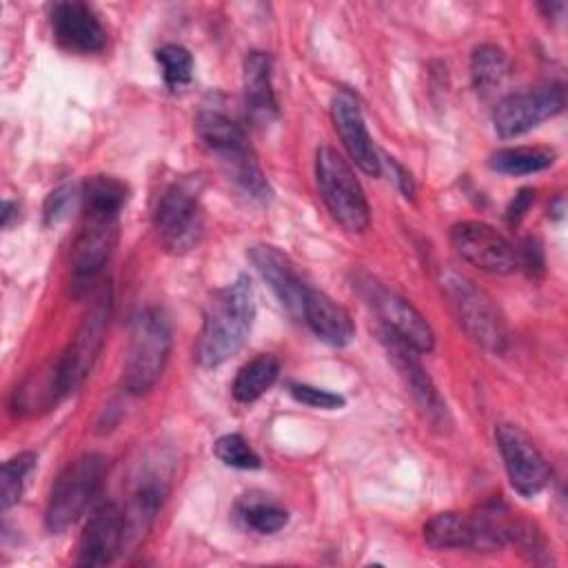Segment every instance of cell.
Returning a JSON list of instances; mask_svg holds the SVG:
<instances>
[{
    "label": "cell",
    "instance_id": "cell-10",
    "mask_svg": "<svg viewBox=\"0 0 568 568\" xmlns=\"http://www.w3.org/2000/svg\"><path fill=\"white\" fill-rule=\"evenodd\" d=\"M566 104V91L557 82L524 89L501 98L493 111L495 131L501 138H517L544 120L557 115Z\"/></svg>",
    "mask_w": 568,
    "mask_h": 568
},
{
    "label": "cell",
    "instance_id": "cell-8",
    "mask_svg": "<svg viewBox=\"0 0 568 568\" xmlns=\"http://www.w3.org/2000/svg\"><path fill=\"white\" fill-rule=\"evenodd\" d=\"M153 226L160 244L171 253L191 251L202 235V206L191 182L171 184L158 200Z\"/></svg>",
    "mask_w": 568,
    "mask_h": 568
},
{
    "label": "cell",
    "instance_id": "cell-28",
    "mask_svg": "<svg viewBox=\"0 0 568 568\" xmlns=\"http://www.w3.org/2000/svg\"><path fill=\"white\" fill-rule=\"evenodd\" d=\"M33 466H36V453H31V450L18 453L2 464V470H0V506H2V510H9L13 504L20 501L22 488H24V477L33 470Z\"/></svg>",
    "mask_w": 568,
    "mask_h": 568
},
{
    "label": "cell",
    "instance_id": "cell-29",
    "mask_svg": "<svg viewBox=\"0 0 568 568\" xmlns=\"http://www.w3.org/2000/svg\"><path fill=\"white\" fill-rule=\"evenodd\" d=\"M162 78L169 89H184L193 78V55L182 44H164L155 51Z\"/></svg>",
    "mask_w": 568,
    "mask_h": 568
},
{
    "label": "cell",
    "instance_id": "cell-25",
    "mask_svg": "<svg viewBox=\"0 0 568 568\" xmlns=\"http://www.w3.org/2000/svg\"><path fill=\"white\" fill-rule=\"evenodd\" d=\"M557 153L548 146H508L490 155L488 166L504 175H530L548 169Z\"/></svg>",
    "mask_w": 568,
    "mask_h": 568
},
{
    "label": "cell",
    "instance_id": "cell-5",
    "mask_svg": "<svg viewBox=\"0 0 568 568\" xmlns=\"http://www.w3.org/2000/svg\"><path fill=\"white\" fill-rule=\"evenodd\" d=\"M442 288L468 337L490 353H504L508 346V331L493 297L473 280L455 271L442 273Z\"/></svg>",
    "mask_w": 568,
    "mask_h": 568
},
{
    "label": "cell",
    "instance_id": "cell-20",
    "mask_svg": "<svg viewBox=\"0 0 568 568\" xmlns=\"http://www.w3.org/2000/svg\"><path fill=\"white\" fill-rule=\"evenodd\" d=\"M244 102L255 124H271L277 118V100L273 91V62L264 51H251L244 58Z\"/></svg>",
    "mask_w": 568,
    "mask_h": 568
},
{
    "label": "cell",
    "instance_id": "cell-11",
    "mask_svg": "<svg viewBox=\"0 0 568 568\" xmlns=\"http://www.w3.org/2000/svg\"><path fill=\"white\" fill-rule=\"evenodd\" d=\"M495 442L510 486L524 497L541 493L550 479V466L532 439L515 424H499L495 428Z\"/></svg>",
    "mask_w": 568,
    "mask_h": 568
},
{
    "label": "cell",
    "instance_id": "cell-26",
    "mask_svg": "<svg viewBox=\"0 0 568 568\" xmlns=\"http://www.w3.org/2000/svg\"><path fill=\"white\" fill-rule=\"evenodd\" d=\"M80 197L87 211L120 215L122 206L129 200V189L122 180L113 175H91L82 182Z\"/></svg>",
    "mask_w": 568,
    "mask_h": 568
},
{
    "label": "cell",
    "instance_id": "cell-32",
    "mask_svg": "<svg viewBox=\"0 0 568 568\" xmlns=\"http://www.w3.org/2000/svg\"><path fill=\"white\" fill-rule=\"evenodd\" d=\"M73 200H75L73 186H69V184L58 186V189L47 197V202H44V222H47V224L60 222V220L67 215V211L73 206Z\"/></svg>",
    "mask_w": 568,
    "mask_h": 568
},
{
    "label": "cell",
    "instance_id": "cell-23",
    "mask_svg": "<svg viewBox=\"0 0 568 568\" xmlns=\"http://www.w3.org/2000/svg\"><path fill=\"white\" fill-rule=\"evenodd\" d=\"M62 386H60V373H58V362L33 373L20 388L13 393V408L18 413H36V410H47L51 408L60 397H62Z\"/></svg>",
    "mask_w": 568,
    "mask_h": 568
},
{
    "label": "cell",
    "instance_id": "cell-31",
    "mask_svg": "<svg viewBox=\"0 0 568 568\" xmlns=\"http://www.w3.org/2000/svg\"><path fill=\"white\" fill-rule=\"evenodd\" d=\"M288 390H291L293 399H297L300 404L311 406V408L335 410V408H342L346 404V399L339 393L324 390V388H317V386H311V384H291Z\"/></svg>",
    "mask_w": 568,
    "mask_h": 568
},
{
    "label": "cell",
    "instance_id": "cell-15",
    "mask_svg": "<svg viewBox=\"0 0 568 568\" xmlns=\"http://www.w3.org/2000/svg\"><path fill=\"white\" fill-rule=\"evenodd\" d=\"M124 550V510L115 501L100 504L80 537L78 566H106Z\"/></svg>",
    "mask_w": 568,
    "mask_h": 568
},
{
    "label": "cell",
    "instance_id": "cell-12",
    "mask_svg": "<svg viewBox=\"0 0 568 568\" xmlns=\"http://www.w3.org/2000/svg\"><path fill=\"white\" fill-rule=\"evenodd\" d=\"M450 244L457 255L479 271L506 275L517 268L515 246L490 224L466 220L450 229Z\"/></svg>",
    "mask_w": 568,
    "mask_h": 568
},
{
    "label": "cell",
    "instance_id": "cell-24",
    "mask_svg": "<svg viewBox=\"0 0 568 568\" xmlns=\"http://www.w3.org/2000/svg\"><path fill=\"white\" fill-rule=\"evenodd\" d=\"M424 539L435 550L448 548H473V528L468 515L462 513H437L424 526Z\"/></svg>",
    "mask_w": 568,
    "mask_h": 568
},
{
    "label": "cell",
    "instance_id": "cell-27",
    "mask_svg": "<svg viewBox=\"0 0 568 568\" xmlns=\"http://www.w3.org/2000/svg\"><path fill=\"white\" fill-rule=\"evenodd\" d=\"M508 69H510L508 55L499 47L481 44L473 51L470 78L477 91L490 93L493 89H497L506 80Z\"/></svg>",
    "mask_w": 568,
    "mask_h": 568
},
{
    "label": "cell",
    "instance_id": "cell-3",
    "mask_svg": "<svg viewBox=\"0 0 568 568\" xmlns=\"http://www.w3.org/2000/svg\"><path fill=\"white\" fill-rule=\"evenodd\" d=\"M169 353L171 326L166 315L155 306L140 311L131 324L129 346L122 366L124 390L131 395L149 393L164 373Z\"/></svg>",
    "mask_w": 568,
    "mask_h": 568
},
{
    "label": "cell",
    "instance_id": "cell-13",
    "mask_svg": "<svg viewBox=\"0 0 568 568\" xmlns=\"http://www.w3.org/2000/svg\"><path fill=\"white\" fill-rule=\"evenodd\" d=\"M120 215L87 211L71 246V271L75 282H91L109 262L120 233Z\"/></svg>",
    "mask_w": 568,
    "mask_h": 568
},
{
    "label": "cell",
    "instance_id": "cell-14",
    "mask_svg": "<svg viewBox=\"0 0 568 568\" xmlns=\"http://www.w3.org/2000/svg\"><path fill=\"white\" fill-rule=\"evenodd\" d=\"M382 342L386 346V353H388L390 362L395 364V368L404 377L406 386L410 388V395L415 397V402L424 410L426 419L433 426H439V428L448 426L450 419H448L446 402L442 399L433 379L426 375L422 362L417 359V351L413 346H408L406 342H402L399 337H395L393 333H388L386 328H382Z\"/></svg>",
    "mask_w": 568,
    "mask_h": 568
},
{
    "label": "cell",
    "instance_id": "cell-18",
    "mask_svg": "<svg viewBox=\"0 0 568 568\" xmlns=\"http://www.w3.org/2000/svg\"><path fill=\"white\" fill-rule=\"evenodd\" d=\"M248 260L253 262L262 280L271 286V291L282 302V306H286L288 313L302 317V300L308 284L300 277L293 262L280 248L268 244L251 246Z\"/></svg>",
    "mask_w": 568,
    "mask_h": 568
},
{
    "label": "cell",
    "instance_id": "cell-19",
    "mask_svg": "<svg viewBox=\"0 0 568 568\" xmlns=\"http://www.w3.org/2000/svg\"><path fill=\"white\" fill-rule=\"evenodd\" d=\"M302 317L308 328L331 346H346L355 337V326L348 311L313 286H306L304 291Z\"/></svg>",
    "mask_w": 568,
    "mask_h": 568
},
{
    "label": "cell",
    "instance_id": "cell-2",
    "mask_svg": "<svg viewBox=\"0 0 568 568\" xmlns=\"http://www.w3.org/2000/svg\"><path fill=\"white\" fill-rule=\"evenodd\" d=\"M195 126L200 140L217 158L226 175L253 200L266 202L271 197V184L242 126L215 109H202Z\"/></svg>",
    "mask_w": 568,
    "mask_h": 568
},
{
    "label": "cell",
    "instance_id": "cell-4",
    "mask_svg": "<svg viewBox=\"0 0 568 568\" xmlns=\"http://www.w3.org/2000/svg\"><path fill=\"white\" fill-rule=\"evenodd\" d=\"M315 182L331 217L348 233H362L371 224V209L351 164L333 149L315 153Z\"/></svg>",
    "mask_w": 568,
    "mask_h": 568
},
{
    "label": "cell",
    "instance_id": "cell-37",
    "mask_svg": "<svg viewBox=\"0 0 568 568\" xmlns=\"http://www.w3.org/2000/svg\"><path fill=\"white\" fill-rule=\"evenodd\" d=\"M16 209H18V206H16L11 200H4V202H2V226H9V220H11V215H13Z\"/></svg>",
    "mask_w": 568,
    "mask_h": 568
},
{
    "label": "cell",
    "instance_id": "cell-36",
    "mask_svg": "<svg viewBox=\"0 0 568 568\" xmlns=\"http://www.w3.org/2000/svg\"><path fill=\"white\" fill-rule=\"evenodd\" d=\"M539 9L550 18V16H555L557 13V18L561 16V11H564V2H544V4H539Z\"/></svg>",
    "mask_w": 568,
    "mask_h": 568
},
{
    "label": "cell",
    "instance_id": "cell-35",
    "mask_svg": "<svg viewBox=\"0 0 568 568\" xmlns=\"http://www.w3.org/2000/svg\"><path fill=\"white\" fill-rule=\"evenodd\" d=\"M390 166L395 169V175H397L395 180H397L399 189L404 191V195H406V197H410V195H413V180H410V175H408V173H406V171H404L395 160H390Z\"/></svg>",
    "mask_w": 568,
    "mask_h": 568
},
{
    "label": "cell",
    "instance_id": "cell-9",
    "mask_svg": "<svg viewBox=\"0 0 568 568\" xmlns=\"http://www.w3.org/2000/svg\"><path fill=\"white\" fill-rule=\"evenodd\" d=\"M357 288L377 313L382 328L413 346L417 353L433 351L435 333L426 317L406 297H402L393 288H386L371 275H362L357 280Z\"/></svg>",
    "mask_w": 568,
    "mask_h": 568
},
{
    "label": "cell",
    "instance_id": "cell-6",
    "mask_svg": "<svg viewBox=\"0 0 568 568\" xmlns=\"http://www.w3.org/2000/svg\"><path fill=\"white\" fill-rule=\"evenodd\" d=\"M106 470V457L87 453L73 459L55 479L44 510V526L49 532H64L89 508L100 490Z\"/></svg>",
    "mask_w": 568,
    "mask_h": 568
},
{
    "label": "cell",
    "instance_id": "cell-22",
    "mask_svg": "<svg viewBox=\"0 0 568 568\" xmlns=\"http://www.w3.org/2000/svg\"><path fill=\"white\" fill-rule=\"evenodd\" d=\"M277 375H280V359L271 353H262V355L248 359L237 371L231 393L242 404L255 402L275 384Z\"/></svg>",
    "mask_w": 568,
    "mask_h": 568
},
{
    "label": "cell",
    "instance_id": "cell-33",
    "mask_svg": "<svg viewBox=\"0 0 568 568\" xmlns=\"http://www.w3.org/2000/svg\"><path fill=\"white\" fill-rule=\"evenodd\" d=\"M517 266H524L530 275L544 271V253H541V244L537 240H532V237L524 240L521 251L517 253Z\"/></svg>",
    "mask_w": 568,
    "mask_h": 568
},
{
    "label": "cell",
    "instance_id": "cell-16",
    "mask_svg": "<svg viewBox=\"0 0 568 568\" xmlns=\"http://www.w3.org/2000/svg\"><path fill=\"white\" fill-rule=\"evenodd\" d=\"M51 27L55 40L78 53H95L106 44V31L95 11L80 0H64L51 7Z\"/></svg>",
    "mask_w": 568,
    "mask_h": 568
},
{
    "label": "cell",
    "instance_id": "cell-34",
    "mask_svg": "<svg viewBox=\"0 0 568 568\" xmlns=\"http://www.w3.org/2000/svg\"><path fill=\"white\" fill-rule=\"evenodd\" d=\"M535 202V189H530V186H526V189H519L517 191V195L513 197V202L508 204V209H506V217H508V224H517L524 215H526V211L530 209V204Z\"/></svg>",
    "mask_w": 568,
    "mask_h": 568
},
{
    "label": "cell",
    "instance_id": "cell-7",
    "mask_svg": "<svg viewBox=\"0 0 568 568\" xmlns=\"http://www.w3.org/2000/svg\"><path fill=\"white\" fill-rule=\"evenodd\" d=\"M111 308H113V297H111V286L106 284L89 304L73 339L69 342L67 351L58 359L60 386L64 395L78 390L84 384V379L91 375L106 339Z\"/></svg>",
    "mask_w": 568,
    "mask_h": 568
},
{
    "label": "cell",
    "instance_id": "cell-30",
    "mask_svg": "<svg viewBox=\"0 0 568 568\" xmlns=\"http://www.w3.org/2000/svg\"><path fill=\"white\" fill-rule=\"evenodd\" d=\"M215 457L231 466V468H240V470H253V468H260L262 462L257 457V453L248 446V442L237 435V433H229V435H222L215 446Z\"/></svg>",
    "mask_w": 568,
    "mask_h": 568
},
{
    "label": "cell",
    "instance_id": "cell-17",
    "mask_svg": "<svg viewBox=\"0 0 568 568\" xmlns=\"http://www.w3.org/2000/svg\"><path fill=\"white\" fill-rule=\"evenodd\" d=\"M331 118L335 124V131L342 138L344 149L348 151L351 160L368 175H379L382 160L379 153L368 135L366 122L362 118V111L357 102L348 93H337L331 104Z\"/></svg>",
    "mask_w": 568,
    "mask_h": 568
},
{
    "label": "cell",
    "instance_id": "cell-21",
    "mask_svg": "<svg viewBox=\"0 0 568 568\" xmlns=\"http://www.w3.org/2000/svg\"><path fill=\"white\" fill-rule=\"evenodd\" d=\"M235 515L246 528L260 535H273L288 524V510L264 493L242 495L235 504Z\"/></svg>",
    "mask_w": 568,
    "mask_h": 568
},
{
    "label": "cell",
    "instance_id": "cell-1",
    "mask_svg": "<svg viewBox=\"0 0 568 568\" xmlns=\"http://www.w3.org/2000/svg\"><path fill=\"white\" fill-rule=\"evenodd\" d=\"M255 317V293L246 275L217 288L204 311L195 342V359L204 368H215L235 355L248 337Z\"/></svg>",
    "mask_w": 568,
    "mask_h": 568
}]
</instances>
